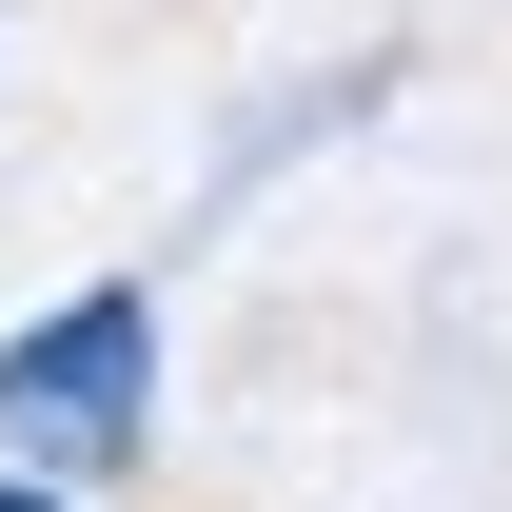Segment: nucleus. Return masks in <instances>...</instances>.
<instances>
[{
	"instance_id": "obj_1",
	"label": "nucleus",
	"mask_w": 512,
	"mask_h": 512,
	"mask_svg": "<svg viewBox=\"0 0 512 512\" xmlns=\"http://www.w3.org/2000/svg\"><path fill=\"white\" fill-rule=\"evenodd\" d=\"M138 414H158V296H60L40 335H0V434L20 453H60V473H119Z\"/></svg>"
},
{
	"instance_id": "obj_2",
	"label": "nucleus",
	"mask_w": 512,
	"mask_h": 512,
	"mask_svg": "<svg viewBox=\"0 0 512 512\" xmlns=\"http://www.w3.org/2000/svg\"><path fill=\"white\" fill-rule=\"evenodd\" d=\"M0 512H79V493H60V473H0Z\"/></svg>"
}]
</instances>
